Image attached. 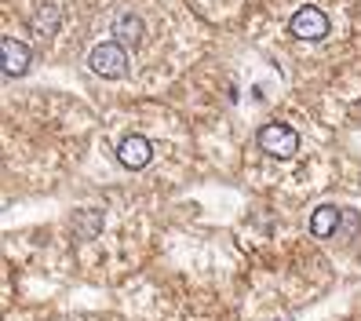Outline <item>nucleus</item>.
Listing matches in <instances>:
<instances>
[{"instance_id":"0eeeda50","label":"nucleus","mask_w":361,"mask_h":321,"mask_svg":"<svg viewBox=\"0 0 361 321\" xmlns=\"http://www.w3.org/2000/svg\"><path fill=\"white\" fill-rule=\"evenodd\" d=\"M117 37L124 40V44H139V37H142V23L135 15H121L117 18Z\"/></svg>"},{"instance_id":"f257e3e1","label":"nucleus","mask_w":361,"mask_h":321,"mask_svg":"<svg viewBox=\"0 0 361 321\" xmlns=\"http://www.w3.org/2000/svg\"><path fill=\"white\" fill-rule=\"evenodd\" d=\"M259 146L267 150V154H274V157H288V154L300 150V135H295L288 124H267L259 132Z\"/></svg>"},{"instance_id":"423d86ee","label":"nucleus","mask_w":361,"mask_h":321,"mask_svg":"<svg viewBox=\"0 0 361 321\" xmlns=\"http://www.w3.org/2000/svg\"><path fill=\"white\" fill-rule=\"evenodd\" d=\"M336 223H339V212H336L332 205H325V208H317V212H314L310 234H314V238H329V234L336 230Z\"/></svg>"},{"instance_id":"f03ea898","label":"nucleus","mask_w":361,"mask_h":321,"mask_svg":"<svg viewBox=\"0 0 361 321\" xmlns=\"http://www.w3.org/2000/svg\"><path fill=\"white\" fill-rule=\"evenodd\" d=\"M88 62H92V70H95L99 77H121V73H124V62H128V55H124L121 44L106 40V44H99V48L92 52Z\"/></svg>"},{"instance_id":"39448f33","label":"nucleus","mask_w":361,"mask_h":321,"mask_svg":"<svg viewBox=\"0 0 361 321\" xmlns=\"http://www.w3.org/2000/svg\"><path fill=\"white\" fill-rule=\"evenodd\" d=\"M0 48H4V73H8V77L26 73V66H30V52H26V44H18L15 37H4V40H0Z\"/></svg>"},{"instance_id":"7ed1b4c3","label":"nucleus","mask_w":361,"mask_h":321,"mask_svg":"<svg viewBox=\"0 0 361 321\" xmlns=\"http://www.w3.org/2000/svg\"><path fill=\"white\" fill-rule=\"evenodd\" d=\"M292 33L300 37V40H322L325 33H329V18H325V11H317V8H300L292 15Z\"/></svg>"},{"instance_id":"20e7f679","label":"nucleus","mask_w":361,"mask_h":321,"mask_svg":"<svg viewBox=\"0 0 361 321\" xmlns=\"http://www.w3.org/2000/svg\"><path fill=\"white\" fill-rule=\"evenodd\" d=\"M150 154L154 150H150V143H146L142 135H128L121 143V150H117V157H121L124 168H146L150 164Z\"/></svg>"}]
</instances>
